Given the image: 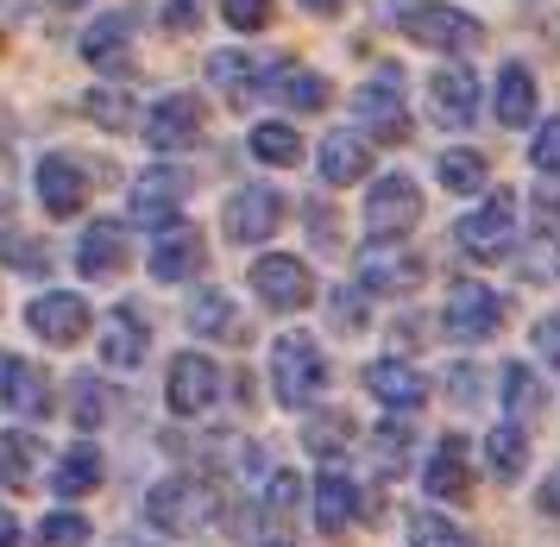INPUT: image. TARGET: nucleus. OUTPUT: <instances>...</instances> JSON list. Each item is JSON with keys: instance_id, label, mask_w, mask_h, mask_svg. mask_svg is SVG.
<instances>
[{"instance_id": "1", "label": "nucleus", "mask_w": 560, "mask_h": 547, "mask_svg": "<svg viewBox=\"0 0 560 547\" xmlns=\"http://www.w3.org/2000/svg\"><path fill=\"white\" fill-rule=\"evenodd\" d=\"M328 391V359L308 334H278L271 340V397L283 409H308V403Z\"/></svg>"}, {"instance_id": "2", "label": "nucleus", "mask_w": 560, "mask_h": 547, "mask_svg": "<svg viewBox=\"0 0 560 547\" xmlns=\"http://www.w3.org/2000/svg\"><path fill=\"white\" fill-rule=\"evenodd\" d=\"M145 516H152L158 535H177V542H189V535H202V523L214 516V491H208L202 478H158L152 491H145Z\"/></svg>"}, {"instance_id": "3", "label": "nucleus", "mask_w": 560, "mask_h": 547, "mask_svg": "<svg viewBox=\"0 0 560 547\" xmlns=\"http://www.w3.org/2000/svg\"><path fill=\"white\" fill-rule=\"evenodd\" d=\"M409 45H429V50H472L485 45V25L472 13H459V7H441V0H416L397 13Z\"/></svg>"}, {"instance_id": "4", "label": "nucleus", "mask_w": 560, "mask_h": 547, "mask_svg": "<svg viewBox=\"0 0 560 547\" xmlns=\"http://www.w3.org/2000/svg\"><path fill=\"white\" fill-rule=\"evenodd\" d=\"M510 240H516V196H485L466 221L454 226V246L466 252V258H479V265H498V258H510Z\"/></svg>"}, {"instance_id": "5", "label": "nucleus", "mask_w": 560, "mask_h": 547, "mask_svg": "<svg viewBox=\"0 0 560 547\" xmlns=\"http://www.w3.org/2000/svg\"><path fill=\"white\" fill-rule=\"evenodd\" d=\"M196 189V176L183 171V164H152V171L132 176V196H127V221L132 226H164L177 221L183 196Z\"/></svg>"}, {"instance_id": "6", "label": "nucleus", "mask_w": 560, "mask_h": 547, "mask_svg": "<svg viewBox=\"0 0 560 547\" xmlns=\"http://www.w3.org/2000/svg\"><path fill=\"white\" fill-rule=\"evenodd\" d=\"M416 221H422V189H416V176H404V171L378 176L372 196H365V240H404Z\"/></svg>"}, {"instance_id": "7", "label": "nucleus", "mask_w": 560, "mask_h": 547, "mask_svg": "<svg viewBox=\"0 0 560 547\" xmlns=\"http://www.w3.org/2000/svg\"><path fill=\"white\" fill-rule=\"evenodd\" d=\"M504 322H510V302L498 296V290H485V283H454V296H447V309H441V327L454 334L459 347L491 340Z\"/></svg>"}, {"instance_id": "8", "label": "nucleus", "mask_w": 560, "mask_h": 547, "mask_svg": "<svg viewBox=\"0 0 560 547\" xmlns=\"http://www.w3.org/2000/svg\"><path fill=\"white\" fill-rule=\"evenodd\" d=\"M278 226H283V196H278V189H265V183H246V189H233V196H228L221 233H228L233 246H265Z\"/></svg>"}, {"instance_id": "9", "label": "nucleus", "mask_w": 560, "mask_h": 547, "mask_svg": "<svg viewBox=\"0 0 560 547\" xmlns=\"http://www.w3.org/2000/svg\"><path fill=\"white\" fill-rule=\"evenodd\" d=\"M164 403H171V416H208L214 403H221V372H214V359L208 352H177L171 359V377H164Z\"/></svg>"}, {"instance_id": "10", "label": "nucleus", "mask_w": 560, "mask_h": 547, "mask_svg": "<svg viewBox=\"0 0 560 547\" xmlns=\"http://www.w3.org/2000/svg\"><path fill=\"white\" fill-rule=\"evenodd\" d=\"M397 82H404V75L384 63V70L353 95L359 132H365V139H378V146H390V139H404V132H409V114H404V95H397Z\"/></svg>"}, {"instance_id": "11", "label": "nucleus", "mask_w": 560, "mask_h": 547, "mask_svg": "<svg viewBox=\"0 0 560 547\" xmlns=\"http://www.w3.org/2000/svg\"><path fill=\"white\" fill-rule=\"evenodd\" d=\"M253 290H258V302H265L271 315H296V309H308V296H315V277H308L303 258L271 252V258L253 265Z\"/></svg>"}, {"instance_id": "12", "label": "nucleus", "mask_w": 560, "mask_h": 547, "mask_svg": "<svg viewBox=\"0 0 560 547\" xmlns=\"http://www.w3.org/2000/svg\"><path fill=\"white\" fill-rule=\"evenodd\" d=\"M416 283H422V258L409 246L372 240V246L359 252V290H372V296H409Z\"/></svg>"}, {"instance_id": "13", "label": "nucleus", "mask_w": 560, "mask_h": 547, "mask_svg": "<svg viewBox=\"0 0 560 547\" xmlns=\"http://www.w3.org/2000/svg\"><path fill=\"white\" fill-rule=\"evenodd\" d=\"M38 201L51 221H77L89 208V171H82L70 151H45L38 158Z\"/></svg>"}, {"instance_id": "14", "label": "nucleus", "mask_w": 560, "mask_h": 547, "mask_svg": "<svg viewBox=\"0 0 560 547\" xmlns=\"http://www.w3.org/2000/svg\"><path fill=\"white\" fill-rule=\"evenodd\" d=\"M26 327L38 334V340H51V347H77L82 334L95 327V315H89V296H77V290H51V296H32Z\"/></svg>"}, {"instance_id": "15", "label": "nucleus", "mask_w": 560, "mask_h": 547, "mask_svg": "<svg viewBox=\"0 0 560 547\" xmlns=\"http://www.w3.org/2000/svg\"><path fill=\"white\" fill-rule=\"evenodd\" d=\"M202 120L208 107L202 95H158V107L145 114V139H152V151H189L196 139H202Z\"/></svg>"}, {"instance_id": "16", "label": "nucleus", "mask_w": 560, "mask_h": 547, "mask_svg": "<svg viewBox=\"0 0 560 547\" xmlns=\"http://www.w3.org/2000/svg\"><path fill=\"white\" fill-rule=\"evenodd\" d=\"M429 114H434V126H447V132L472 126L479 120V75L466 70V63L434 70L429 75Z\"/></svg>"}, {"instance_id": "17", "label": "nucleus", "mask_w": 560, "mask_h": 547, "mask_svg": "<svg viewBox=\"0 0 560 547\" xmlns=\"http://www.w3.org/2000/svg\"><path fill=\"white\" fill-rule=\"evenodd\" d=\"M0 403H7L13 416H26V422H45L57 409L51 377L38 372L32 359H0Z\"/></svg>"}, {"instance_id": "18", "label": "nucleus", "mask_w": 560, "mask_h": 547, "mask_svg": "<svg viewBox=\"0 0 560 547\" xmlns=\"http://www.w3.org/2000/svg\"><path fill=\"white\" fill-rule=\"evenodd\" d=\"M365 397H378L384 409H422L429 403V377L416 372L409 359H378V365H365Z\"/></svg>"}, {"instance_id": "19", "label": "nucleus", "mask_w": 560, "mask_h": 547, "mask_svg": "<svg viewBox=\"0 0 560 547\" xmlns=\"http://www.w3.org/2000/svg\"><path fill=\"white\" fill-rule=\"evenodd\" d=\"M258 95L283 101V107H296V114H315V107H328V75L322 70H303V63H278V70L258 75Z\"/></svg>"}, {"instance_id": "20", "label": "nucleus", "mask_w": 560, "mask_h": 547, "mask_svg": "<svg viewBox=\"0 0 560 547\" xmlns=\"http://www.w3.org/2000/svg\"><path fill=\"white\" fill-rule=\"evenodd\" d=\"M202 258H208L202 233H196V226H171V233H158V246H152V258H145V271H152L158 283H183V277L202 271Z\"/></svg>"}, {"instance_id": "21", "label": "nucleus", "mask_w": 560, "mask_h": 547, "mask_svg": "<svg viewBox=\"0 0 560 547\" xmlns=\"http://www.w3.org/2000/svg\"><path fill=\"white\" fill-rule=\"evenodd\" d=\"M315 164H322V183L347 189V183H359V176L372 171V146H365V132H359V126H340V132L322 139Z\"/></svg>"}, {"instance_id": "22", "label": "nucleus", "mask_w": 560, "mask_h": 547, "mask_svg": "<svg viewBox=\"0 0 560 547\" xmlns=\"http://www.w3.org/2000/svg\"><path fill=\"white\" fill-rule=\"evenodd\" d=\"M145 347H152L145 315H139V309H114V315H107V327H102L107 372H139V365H145Z\"/></svg>"}, {"instance_id": "23", "label": "nucleus", "mask_w": 560, "mask_h": 547, "mask_svg": "<svg viewBox=\"0 0 560 547\" xmlns=\"http://www.w3.org/2000/svg\"><path fill=\"white\" fill-rule=\"evenodd\" d=\"M422 485H429V498H441V503H466V491H472V459H466V441H459V434L434 441Z\"/></svg>"}, {"instance_id": "24", "label": "nucleus", "mask_w": 560, "mask_h": 547, "mask_svg": "<svg viewBox=\"0 0 560 547\" xmlns=\"http://www.w3.org/2000/svg\"><path fill=\"white\" fill-rule=\"evenodd\" d=\"M77 271L82 277H120L127 271V226L120 221H95L77 246Z\"/></svg>"}, {"instance_id": "25", "label": "nucleus", "mask_w": 560, "mask_h": 547, "mask_svg": "<svg viewBox=\"0 0 560 547\" xmlns=\"http://www.w3.org/2000/svg\"><path fill=\"white\" fill-rule=\"evenodd\" d=\"M132 25H139V7H114L107 20H95L82 32V57H89V63H127Z\"/></svg>"}, {"instance_id": "26", "label": "nucleus", "mask_w": 560, "mask_h": 547, "mask_svg": "<svg viewBox=\"0 0 560 547\" xmlns=\"http://www.w3.org/2000/svg\"><path fill=\"white\" fill-rule=\"evenodd\" d=\"M308 510H315V528H322V535H340V528L353 523V510H359L353 478L347 473H322L315 478V491H308Z\"/></svg>"}, {"instance_id": "27", "label": "nucleus", "mask_w": 560, "mask_h": 547, "mask_svg": "<svg viewBox=\"0 0 560 547\" xmlns=\"http://www.w3.org/2000/svg\"><path fill=\"white\" fill-rule=\"evenodd\" d=\"M95 485H102V447H89V441L63 447V459L51 466V498H89Z\"/></svg>"}, {"instance_id": "28", "label": "nucleus", "mask_w": 560, "mask_h": 547, "mask_svg": "<svg viewBox=\"0 0 560 547\" xmlns=\"http://www.w3.org/2000/svg\"><path fill=\"white\" fill-rule=\"evenodd\" d=\"M491 114H498L510 132L535 120V75H529V63H504V70H498V101H491Z\"/></svg>"}, {"instance_id": "29", "label": "nucleus", "mask_w": 560, "mask_h": 547, "mask_svg": "<svg viewBox=\"0 0 560 547\" xmlns=\"http://www.w3.org/2000/svg\"><path fill=\"white\" fill-rule=\"evenodd\" d=\"M485 466H491L498 485H516V478L529 473V441H523V428L516 422L491 428V434H485Z\"/></svg>"}, {"instance_id": "30", "label": "nucleus", "mask_w": 560, "mask_h": 547, "mask_svg": "<svg viewBox=\"0 0 560 547\" xmlns=\"http://www.w3.org/2000/svg\"><path fill=\"white\" fill-rule=\"evenodd\" d=\"M246 151H253L258 164H271V171L303 164V139H296V126H283V120H258L253 132H246Z\"/></svg>"}, {"instance_id": "31", "label": "nucleus", "mask_w": 560, "mask_h": 547, "mask_svg": "<svg viewBox=\"0 0 560 547\" xmlns=\"http://www.w3.org/2000/svg\"><path fill=\"white\" fill-rule=\"evenodd\" d=\"M38 466H45V441L26 434V428H7V434H0V478L20 491V485L38 478Z\"/></svg>"}, {"instance_id": "32", "label": "nucleus", "mask_w": 560, "mask_h": 547, "mask_svg": "<svg viewBox=\"0 0 560 547\" xmlns=\"http://www.w3.org/2000/svg\"><path fill=\"white\" fill-rule=\"evenodd\" d=\"M183 322H189V334H202V340H228L233 327H240V315H233V302L221 290H196L189 309H183Z\"/></svg>"}, {"instance_id": "33", "label": "nucleus", "mask_w": 560, "mask_h": 547, "mask_svg": "<svg viewBox=\"0 0 560 547\" xmlns=\"http://www.w3.org/2000/svg\"><path fill=\"white\" fill-rule=\"evenodd\" d=\"M208 82L228 101H246V95H258V63L246 50H214V57H208Z\"/></svg>"}, {"instance_id": "34", "label": "nucleus", "mask_w": 560, "mask_h": 547, "mask_svg": "<svg viewBox=\"0 0 560 547\" xmlns=\"http://www.w3.org/2000/svg\"><path fill=\"white\" fill-rule=\"evenodd\" d=\"M365 453H372V473L397 478L409 466V428L404 422H378L372 434H365Z\"/></svg>"}, {"instance_id": "35", "label": "nucleus", "mask_w": 560, "mask_h": 547, "mask_svg": "<svg viewBox=\"0 0 560 547\" xmlns=\"http://www.w3.org/2000/svg\"><path fill=\"white\" fill-rule=\"evenodd\" d=\"M498 391H504V409L516 416V422L541 416V384H535L529 365H504V372H498Z\"/></svg>"}, {"instance_id": "36", "label": "nucleus", "mask_w": 560, "mask_h": 547, "mask_svg": "<svg viewBox=\"0 0 560 547\" xmlns=\"http://www.w3.org/2000/svg\"><path fill=\"white\" fill-rule=\"evenodd\" d=\"M434 171H441V183H447L454 196H479V189H485V158H479V151H441V164H434Z\"/></svg>"}, {"instance_id": "37", "label": "nucleus", "mask_w": 560, "mask_h": 547, "mask_svg": "<svg viewBox=\"0 0 560 547\" xmlns=\"http://www.w3.org/2000/svg\"><path fill=\"white\" fill-rule=\"evenodd\" d=\"M89 516H77V510H51L45 523H38V542L45 547H89Z\"/></svg>"}, {"instance_id": "38", "label": "nucleus", "mask_w": 560, "mask_h": 547, "mask_svg": "<svg viewBox=\"0 0 560 547\" xmlns=\"http://www.w3.org/2000/svg\"><path fill=\"white\" fill-rule=\"evenodd\" d=\"M409 547H472L466 535H459L447 516H434V510H416L409 516Z\"/></svg>"}, {"instance_id": "39", "label": "nucleus", "mask_w": 560, "mask_h": 547, "mask_svg": "<svg viewBox=\"0 0 560 547\" xmlns=\"http://www.w3.org/2000/svg\"><path fill=\"white\" fill-rule=\"evenodd\" d=\"M0 265H13V271H45V265H51V252L38 246V240H32V233H0Z\"/></svg>"}, {"instance_id": "40", "label": "nucleus", "mask_w": 560, "mask_h": 547, "mask_svg": "<svg viewBox=\"0 0 560 547\" xmlns=\"http://www.w3.org/2000/svg\"><path fill=\"white\" fill-rule=\"evenodd\" d=\"M70 416H77V428H102L107 422V397H102V377H77L70 384Z\"/></svg>"}, {"instance_id": "41", "label": "nucleus", "mask_w": 560, "mask_h": 547, "mask_svg": "<svg viewBox=\"0 0 560 547\" xmlns=\"http://www.w3.org/2000/svg\"><path fill=\"white\" fill-rule=\"evenodd\" d=\"M529 164H535V171H541V176H560V114H548V120L535 126Z\"/></svg>"}, {"instance_id": "42", "label": "nucleus", "mask_w": 560, "mask_h": 547, "mask_svg": "<svg viewBox=\"0 0 560 547\" xmlns=\"http://www.w3.org/2000/svg\"><path fill=\"white\" fill-rule=\"evenodd\" d=\"M82 114L95 126H107V132H120V126L132 120V107H127V95H114V89H95V95L82 101Z\"/></svg>"}, {"instance_id": "43", "label": "nucleus", "mask_w": 560, "mask_h": 547, "mask_svg": "<svg viewBox=\"0 0 560 547\" xmlns=\"http://www.w3.org/2000/svg\"><path fill=\"white\" fill-rule=\"evenodd\" d=\"M221 20L233 32H265L271 25V0H221Z\"/></svg>"}, {"instance_id": "44", "label": "nucleus", "mask_w": 560, "mask_h": 547, "mask_svg": "<svg viewBox=\"0 0 560 547\" xmlns=\"http://www.w3.org/2000/svg\"><path fill=\"white\" fill-rule=\"evenodd\" d=\"M296 498H303V478L296 473H271V485H265V516H290Z\"/></svg>"}, {"instance_id": "45", "label": "nucleus", "mask_w": 560, "mask_h": 547, "mask_svg": "<svg viewBox=\"0 0 560 547\" xmlns=\"http://www.w3.org/2000/svg\"><path fill=\"white\" fill-rule=\"evenodd\" d=\"M340 434H347V416H328V422H308V447L322 453V459H334V453H340Z\"/></svg>"}, {"instance_id": "46", "label": "nucleus", "mask_w": 560, "mask_h": 547, "mask_svg": "<svg viewBox=\"0 0 560 547\" xmlns=\"http://www.w3.org/2000/svg\"><path fill=\"white\" fill-rule=\"evenodd\" d=\"M334 327H340V334L365 327V302H359V290H334Z\"/></svg>"}, {"instance_id": "47", "label": "nucleus", "mask_w": 560, "mask_h": 547, "mask_svg": "<svg viewBox=\"0 0 560 547\" xmlns=\"http://www.w3.org/2000/svg\"><path fill=\"white\" fill-rule=\"evenodd\" d=\"M535 352H541L548 365H560V315H541V322H535Z\"/></svg>"}, {"instance_id": "48", "label": "nucleus", "mask_w": 560, "mask_h": 547, "mask_svg": "<svg viewBox=\"0 0 560 547\" xmlns=\"http://www.w3.org/2000/svg\"><path fill=\"white\" fill-rule=\"evenodd\" d=\"M447 391H454V403H472V391H479V372H472V365L459 372V365H454V377H447Z\"/></svg>"}, {"instance_id": "49", "label": "nucleus", "mask_w": 560, "mask_h": 547, "mask_svg": "<svg viewBox=\"0 0 560 547\" xmlns=\"http://www.w3.org/2000/svg\"><path fill=\"white\" fill-rule=\"evenodd\" d=\"M303 13H315V20H334V13H347V0H296Z\"/></svg>"}, {"instance_id": "50", "label": "nucleus", "mask_w": 560, "mask_h": 547, "mask_svg": "<svg viewBox=\"0 0 560 547\" xmlns=\"http://www.w3.org/2000/svg\"><path fill=\"white\" fill-rule=\"evenodd\" d=\"M541 510H548V516H560V473L541 478Z\"/></svg>"}, {"instance_id": "51", "label": "nucleus", "mask_w": 560, "mask_h": 547, "mask_svg": "<svg viewBox=\"0 0 560 547\" xmlns=\"http://www.w3.org/2000/svg\"><path fill=\"white\" fill-rule=\"evenodd\" d=\"M0 547H20V523H13V510H0Z\"/></svg>"}, {"instance_id": "52", "label": "nucleus", "mask_w": 560, "mask_h": 547, "mask_svg": "<svg viewBox=\"0 0 560 547\" xmlns=\"http://www.w3.org/2000/svg\"><path fill=\"white\" fill-rule=\"evenodd\" d=\"M51 7H82V0H51Z\"/></svg>"}, {"instance_id": "53", "label": "nucleus", "mask_w": 560, "mask_h": 547, "mask_svg": "<svg viewBox=\"0 0 560 547\" xmlns=\"http://www.w3.org/2000/svg\"><path fill=\"white\" fill-rule=\"evenodd\" d=\"M265 547H290V542H265Z\"/></svg>"}]
</instances>
